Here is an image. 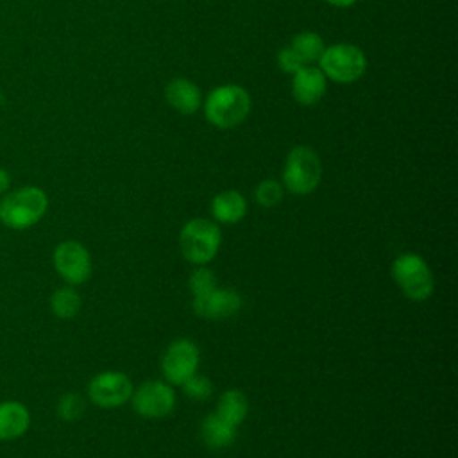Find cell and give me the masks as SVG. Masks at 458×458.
Instances as JSON below:
<instances>
[{
	"instance_id": "1",
	"label": "cell",
	"mask_w": 458,
	"mask_h": 458,
	"mask_svg": "<svg viewBox=\"0 0 458 458\" xmlns=\"http://www.w3.org/2000/svg\"><path fill=\"white\" fill-rule=\"evenodd\" d=\"M48 208L45 190L38 186H21L4 193L0 199V222L14 231L29 229L38 224Z\"/></svg>"
},
{
	"instance_id": "22",
	"label": "cell",
	"mask_w": 458,
	"mask_h": 458,
	"mask_svg": "<svg viewBox=\"0 0 458 458\" xmlns=\"http://www.w3.org/2000/svg\"><path fill=\"white\" fill-rule=\"evenodd\" d=\"M188 286H190L193 297H199V295L211 292L216 286V277H215L213 270L206 268L204 265H197V268L190 274Z\"/></svg>"
},
{
	"instance_id": "8",
	"label": "cell",
	"mask_w": 458,
	"mask_h": 458,
	"mask_svg": "<svg viewBox=\"0 0 458 458\" xmlns=\"http://www.w3.org/2000/svg\"><path fill=\"white\" fill-rule=\"evenodd\" d=\"M132 383L127 374L118 370H106L93 376L88 383V397L100 408H118L132 395Z\"/></svg>"
},
{
	"instance_id": "9",
	"label": "cell",
	"mask_w": 458,
	"mask_h": 458,
	"mask_svg": "<svg viewBox=\"0 0 458 458\" xmlns=\"http://www.w3.org/2000/svg\"><path fill=\"white\" fill-rule=\"evenodd\" d=\"M199 360V347L191 340L179 338L172 342L161 360V370L166 383L182 385L191 374L197 372Z\"/></svg>"
},
{
	"instance_id": "19",
	"label": "cell",
	"mask_w": 458,
	"mask_h": 458,
	"mask_svg": "<svg viewBox=\"0 0 458 458\" xmlns=\"http://www.w3.org/2000/svg\"><path fill=\"white\" fill-rule=\"evenodd\" d=\"M292 50L301 57L304 64H311L320 59L324 52V41L315 32H301L292 39Z\"/></svg>"
},
{
	"instance_id": "10",
	"label": "cell",
	"mask_w": 458,
	"mask_h": 458,
	"mask_svg": "<svg viewBox=\"0 0 458 458\" xmlns=\"http://www.w3.org/2000/svg\"><path fill=\"white\" fill-rule=\"evenodd\" d=\"M132 408L141 417L157 419L168 415L175 406V392L170 383L150 379L132 390Z\"/></svg>"
},
{
	"instance_id": "11",
	"label": "cell",
	"mask_w": 458,
	"mask_h": 458,
	"mask_svg": "<svg viewBox=\"0 0 458 458\" xmlns=\"http://www.w3.org/2000/svg\"><path fill=\"white\" fill-rule=\"evenodd\" d=\"M240 308L242 295L234 288L215 286L211 292L193 297V311L208 320L233 317Z\"/></svg>"
},
{
	"instance_id": "14",
	"label": "cell",
	"mask_w": 458,
	"mask_h": 458,
	"mask_svg": "<svg viewBox=\"0 0 458 458\" xmlns=\"http://www.w3.org/2000/svg\"><path fill=\"white\" fill-rule=\"evenodd\" d=\"M166 102L181 114H191L200 107V89L188 79H174L165 89Z\"/></svg>"
},
{
	"instance_id": "2",
	"label": "cell",
	"mask_w": 458,
	"mask_h": 458,
	"mask_svg": "<svg viewBox=\"0 0 458 458\" xmlns=\"http://www.w3.org/2000/svg\"><path fill=\"white\" fill-rule=\"evenodd\" d=\"M250 111V97L238 84H224L215 88L206 102L204 113L211 125L218 129H233L240 125Z\"/></svg>"
},
{
	"instance_id": "7",
	"label": "cell",
	"mask_w": 458,
	"mask_h": 458,
	"mask_svg": "<svg viewBox=\"0 0 458 458\" xmlns=\"http://www.w3.org/2000/svg\"><path fill=\"white\" fill-rule=\"evenodd\" d=\"M52 263L55 272L72 286L86 283L93 270L89 250L75 240L57 243L52 254Z\"/></svg>"
},
{
	"instance_id": "6",
	"label": "cell",
	"mask_w": 458,
	"mask_h": 458,
	"mask_svg": "<svg viewBox=\"0 0 458 458\" xmlns=\"http://www.w3.org/2000/svg\"><path fill=\"white\" fill-rule=\"evenodd\" d=\"M318 64L322 73L331 81L349 84L365 73L367 57L358 47L351 43H336L324 48Z\"/></svg>"
},
{
	"instance_id": "26",
	"label": "cell",
	"mask_w": 458,
	"mask_h": 458,
	"mask_svg": "<svg viewBox=\"0 0 458 458\" xmlns=\"http://www.w3.org/2000/svg\"><path fill=\"white\" fill-rule=\"evenodd\" d=\"M326 2H329L331 5H336V7H349V5H352L356 0H326Z\"/></svg>"
},
{
	"instance_id": "4",
	"label": "cell",
	"mask_w": 458,
	"mask_h": 458,
	"mask_svg": "<svg viewBox=\"0 0 458 458\" xmlns=\"http://www.w3.org/2000/svg\"><path fill=\"white\" fill-rule=\"evenodd\" d=\"M322 177V165L317 152L310 147L299 145L290 150L283 168V182L293 195L311 193Z\"/></svg>"
},
{
	"instance_id": "15",
	"label": "cell",
	"mask_w": 458,
	"mask_h": 458,
	"mask_svg": "<svg viewBox=\"0 0 458 458\" xmlns=\"http://www.w3.org/2000/svg\"><path fill=\"white\" fill-rule=\"evenodd\" d=\"M211 213L220 224H236L245 216L247 202L240 191L225 190L211 200Z\"/></svg>"
},
{
	"instance_id": "24",
	"label": "cell",
	"mask_w": 458,
	"mask_h": 458,
	"mask_svg": "<svg viewBox=\"0 0 458 458\" xmlns=\"http://www.w3.org/2000/svg\"><path fill=\"white\" fill-rule=\"evenodd\" d=\"M277 64L279 68L284 72V73H295L297 70H301L302 66H306L301 57L292 50V47L288 48H283L277 55Z\"/></svg>"
},
{
	"instance_id": "16",
	"label": "cell",
	"mask_w": 458,
	"mask_h": 458,
	"mask_svg": "<svg viewBox=\"0 0 458 458\" xmlns=\"http://www.w3.org/2000/svg\"><path fill=\"white\" fill-rule=\"evenodd\" d=\"M200 437L209 449L229 447L236 438V426L222 419L218 413H209L200 424Z\"/></svg>"
},
{
	"instance_id": "25",
	"label": "cell",
	"mask_w": 458,
	"mask_h": 458,
	"mask_svg": "<svg viewBox=\"0 0 458 458\" xmlns=\"http://www.w3.org/2000/svg\"><path fill=\"white\" fill-rule=\"evenodd\" d=\"M9 186H11V177H9V174H7L4 168H0V195L7 193Z\"/></svg>"
},
{
	"instance_id": "5",
	"label": "cell",
	"mask_w": 458,
	"mask_h": 458,
	"mask_svg": "<svg viewBox=\"0 0 458 458\" xmlns=\"http://www.w3.org/2000/svg\"><path fill=\"white\" fill-rule=\"evenodd\" d=\"M392 277L404 297L411 301H426L431 297L435 281L428 263L413 252L397 256L392 263Z\"/></svg>"
},
{
	"instance_id": "17",
	"label": "cell",
	"mask_w": 458,
	"mask_h": 458,
	"mask_svg": "<svg viewBox=\"0 0 458 458\" xmlns=\"http://www.w3.org/2000/svg\"><path fill=\"white\" fill-rule=\"evenodd\" d=\"M222 419H225L227 422H231L233 426H240L247 413H249V401L245 397V394L238 388H231V390H225L220 397H218V403H216V411Z\"/></svg>"
},
{
	"instance_id": "23",
	"label": "cell",
	"mask_w": 458,
	"mask_h": 458,
	"mask_svg": "<svg viewBox=\"0 0 458 458\" xmlns=\"http://www.w3.org/2000/svg\"><path fill=\"white\" fill-rule=\"evenodd\" d=\"M181 386H182V392L190 399H195V401H204L213 392V385H211L209 377L204 374H199V372L191 374Z\"/></svg>"
},
{
	"instance_id": "20",
	"label": "cell",
	"mask_w": 458,
	"mask_h": 458,
	"mask_svg": "<svg viewBox=\"0 0 458 458\" xmlns=\"http://www.w3.org/2000/svg\"><path fill=\"white\" fill-rule=\"evenodd\" d=\"M84 410H86V403L77 392H68L61 395V399L57 401V415L64 422H73L81 419Z\"/></svg>"
},
{
	"instance_id": "13",
	"label": "cell",
	"mask_w": 458,
	"mask_h": 458,
	"mask_svg": "<svg viewBox=\"0 0 458 458\" xmlns=\"http://www.w3.org/2000/svg\"><path fill=\"white\" fill-rule=\"evenodd\" d=\"M30 426V413L20 401L0 403V442H11L27 433Z\"/></svg>"
},
{
	"instance_id": "3",
	"label": "cell",
	"mask_w": 458,
	"mask_h": 458,
	"mask_svg": "<svg viewBox=\"0 0 458 458\" xmlns=\"http://www.w3.org/2000/svg\"><path fill=\"white\" fill-rule=\"evenodd\" d=\"M220 242V227L208 218H191L182 225L179 233L181 254L193 265L209 263L216 256Z\"/></svg>"
},
{
	"instance_id": "18",
	"label": "cell",
	"mask_w": 458,
	"mask_h": 458,
	"mask_svg": "<svg viewBox=\"0 0 458 458\" xmlns=\"http://www.w3.org/2000/svg\"><path fill=\"white\" fill-rule=\"evenodd\" d=\"M81 304H82L81 295L72 284L70 286H61L50 295V310L59 318L75 317L81 310Z\"/></svg>"
},
{
	"instance_id": "21",
	"label": "cell",
	"mask_w": 458,
	"mask_h": 458,
	"mask_svg": "<svg viewBox=\"0 0 458 458\" xmlns=\"http://www.w3.org/2000/svg\"><path fill=\"white\" fill-rule=\"evenodd\" d=\"M254 199L263 208H274L283 199V186L277 181L265 179L254 190Z\"/></svg>"
},
{
	"instance_id": "12",
	"label": "cell",
	"mask_w": 458,
	"mask_h": 458,
	"mask_svg": "<svg viewBox=\"0 0 458 458\" xmlns=\"http://www.w3.org/2000/svg\"><path fill=\"white\" fill-rule=\"evenodd\" d=\"M293 98L302 106L317 104L326 93V75L320 68L315 66H302L293 73L292 82Z\"/></svg>"
}]
</instances>
